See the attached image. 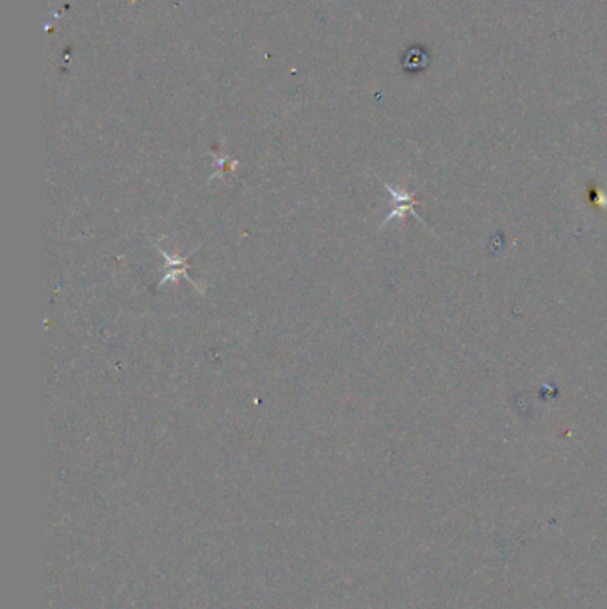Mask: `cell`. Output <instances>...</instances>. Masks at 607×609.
I'll return each instance as SVG.
<instances>
[{"mask_svg":"<svg viewBox=\"0 0 607 609\" xmlns=\"http://www.w3.org/2000/svg\"><path fill=\"white\" fill-rule=\"evenodd\" d=\"M233 168H237V162L235 161L228 162V159H225V157L218 159V169L214 171L212 177H210V178H219V175L226 173V171H230V169H233Z\"/></svg>","mask_w":607,"mask_h":609,"instance_id":"3957f363","label":"cell"},{"mask_svg":"<svg viewBox=\"0 0 607 609\" xmlns=\"http://www.w3.org/2000/svg\"><path fill=\"white\" fill-rule=\"evenodd\" d=\"M154 242L155 250H157L159 253H162V257H164L166 264H164V276H162L161 280L157 282V287L166 285V283H176L178 282V278H185L189 283H192L195 285V289L198 290V293L205 294V287L200 285L198 282H195V280L189 276V267H191V264H189V259H191L192 253H196V250H192V252H189L188 255H175V253H169L166 252L164 248H161L159 246V242Z\"/></svg>","mask_w":607,"mask_h":609,"instance_id":"6da1fadb","label":"cell"},{"mask_svg":"<svg viewBox=\"0 0 607 609\" xmlns=\"http://www.w3.org/2000/svg\"><path fill=\"white\" fill-rule=\"evenodd\" d=\"M383 185H385L386 191H388L390 195H392V198H394V211L386 216V219H383V223L379 225V230H381L385 225H388L392 219H398V218L403 219L405 218L406 212H412V214L415 216V218L419 219L420 223H422V218H420V216L415 212L417 202L413 199V196L410 195V192H406L405 189H401V187H396V185H392V184H386V182H383Z\"/></svg>","mask_w":607,"mask_h":609,"instance_id":"7a4b0ae2","label":"cell"}]
</instances>
